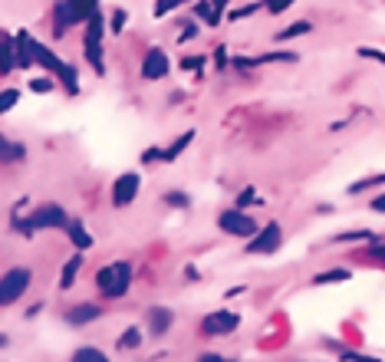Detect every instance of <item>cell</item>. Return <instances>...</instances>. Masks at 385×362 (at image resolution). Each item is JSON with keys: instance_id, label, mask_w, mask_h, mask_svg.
Here are the masks:
<instances>
[{"instance_id": "cell-1", "label": "cell", "mask_w": 385, "mask_h": 362, "mask_svg": "<svg viewBox=\"0 0 385 362\" xmlns=\"http://www.w3.org/2000/svg\"><path fill=\"white\" fill-rule=\"evenodd\" d=\"M129 280H132V267L125 261L109 263V267H102V270L96 273V283H99V290L106 293V297H122V293L129 290Z\"/></svg>"}, {"instance_id": "cell-2", "label": "cell", "mask_w": 385, "mask_h": 362, "mask_svg": "<svg viewBox=\"0 0 385 362\" xmlns=\"http://www.w3.org/2000/svg\"><path fill=\"white\" fill-rule=\"evenodd\" d=\"M27 287H30V270H23V267L7 270L4 277H0V306L17 303L23 293H27Z\"/></svg>"}, {"instance_id": "cell-3", "label": "cell", "mask_w": 385, "mask_h": 362, "mask_svg": "<svg viewBox=\"0 0 385 362\" xmlns=\"http://www.w3.org/2000/svg\"><path fill=\"white\" fill-rule=\"evenodd\" d=\"M89 13H96V0H63L56 11V33H63L76 20H89Z\"/></svg>"}, {"instance_id": "cell-4", "label": "cell", "mask_w": 385, "mask_h": 362, "mask_svg": "<svg viewBox=\"0 0 385 362\" xmlns=\"http://www.w3.org/2000/svg\"><path fill=\"white\" fill-rule=\"evenodd\" d=\"M284 241V231H280V224H267L260 231L253 234V241H247V254H274Z\"/></svg>"}, {"instance_id": "cell-5", "label": "cell", "mask_w": 385, "mask_h": 362, "mask_svg": "<svg viewBox=\"0 0 385 362\" xmlns=\"http://www.w3.org/2000/svg\"><path fill=\"white\" fill-rule=\"evenodd\" d=\"M217 224H221L227 234H234V237H251V234H257V224H253V218H247L244 211H224L221 218H217Z\"/></svg>"}, {"instance_id": "cell-6", "label": "cell", "mask_w": 385, "mask_h": 362, "mask_svg": "<svg viewBox=\"0 0 385 362\" xmlns=\"http://www.w3.org/2000/svg\"><path fill=\"white\" fill-rule=\"evenodd\" d=\"M241 326V316L231 310H221V313H211V316H204L201 330L208 332V336H224V332H234Z\"/></svg>"}, {"instance_id": "cell-7", "label": "cell", "mask_w": 385, "mask_h": 362, "mask_svg": "<svg viewBox=\"0 0 385 362\" xmlns=\"http://www.w3.org/2000/svg\"><path fill=\"white\" fill-rule=\"evenodd\" d=\"M66 211H63L60 204H46L40 211H33L30 224H27V231H37V227H66Z\"/></svg>"}, {"instance_id": "cell-8", "label": "cell", "mask_w": 385, "mask_h": 362, "mask_svg": "<svg viewBox=\"0 0 385 362\" xmlns=\"http://www.w3.org/2000/svg\"><path fill=\"white\" fill-rule=\"evenodd\" d=\"M139 194V175H122L115 185H112V204L115 208H125V204H132V198Z\"/></svg>"}, {"instance_id": "cell-9", "label": "cell", "mask_w": 385, "mask_h": 362, "mask_svg": "<svg viewBox=\"0 0 385 362\" xmlns=\"http://www.w3.org/2000/svg\"><path fill=\"white\" fill-rule=\"evenodd\" d=\"M168 76V56L162 50H149L142 63V80H165Z\"/></svg>"}, {"instance_id": "cell-10", "label": "cell", "mask_w": 385, "mask_h": 362, "mask_svg": "<svg viewBox=\"0 0 385 362\" xmlns=\"http://www.w3.org/2000/svg\"><path fill=\"white\" fill-rule=\"evenodd\" d=\"M172 310H165V306H155V310H149V332L152 336H165L168 332V326H172Z\"/></svg>"}, {"instance_id": "cell-11", "label": "cell", "mask_w": 385, "mask_h": 362, "mask_svg": "<svg viewBox=\"0 0 385 362\" xmlns=\"http://www.w3.org/2000/svg\"><path fill=\"white\" fill-rule=\"evenodd\" d=\"M99 320V306H92V303H82L76 310H70V323L72 326H82V323H92Z\"/></svg>"}, {"instance_id": "cell-12", "label": "cell", "mask_w": 385, "mask_h": 362, "mask_svg": "<svg viewBox=\"0 0 385 362\" xmlns=\"http://www.w3.org/2000/svg\"><path fill=\"white\" fill-rule=\"evenodd\" d=\"M66 227H70V241L76 244V247H80V251H86V247H89V244H92L89 231H86V227H82L80 221H70V224H66Z\"/></svg>"}, {"instance_id": "cell-13", "label": "cell", "mask_w": 385, "mask_h": 362, "mask_svg": "<svg viewBox=\"0 0 385 362\" xmlns=\"http://www.w3.org/2000/svg\"><path fill=\"white\" fill-rule=\"evenodd\" d=\"M191 139H194V132L188 129V132H184V135H182V139L175 142L172 149H165V151H162V158H165V161H175V158H178V155H182L184 149H188V145H191Z\"/></svg>"}, {"instance_id": "cell-14", "label": "cell", "mask_w": 385, "mask_h": 362, "mask_svg": "<svg viewBox=\"0 0 385 362\" xmlns=\"http://www.w3.org/2000/svg\"><path fill=\"white\" fill-rule=\"evenodd\" d=\"M80 263H82V257H70V263L63 267V277H60V287H63V290H70V287H72L76 273H80Z\"/></svg>"}, {"instance_id": "cell-15", "label": "cell", "mask_w": 385, "mask_h": 362, "mask_svg": "<svg viewBox=\"0 0 385 362\" xmlns=\"http://www.w3.org/2000/svg\"><path fill=\"white\" fill-rule=\"evenodd\" d=\"M17 158H23V145H13V142L0 135V161H17Z\"/></svg>"}, {"instance_id": "cell-16", "label": "cell", "mask_w": 385, "mask_h": 362, "mask_svg": "<svg viewBox=\"0 0 385 362\" xmlns=\"http://www.w3.org/2000/svg\"><path fill=\"white\" fill-rule=\"evenodd\" d=\"M313 30V23L310 20H296V23H290L284 33H280V40H294V37H303V33H310Z\"/></svg>"}, {"instance_id": "cell-17", "label": "cell", "mask_w": 385, "mask_h": 362, "mask_svg": "<svg viewBox=\"0 0 385 362\" xmlns=\"http://www.w3.org/2000/svg\"><path fill=\"white\" fill-rule=\"evenodd\" d=\"M72 362H109L106 359V352L92 349V346H86V349H80L76 356H72Z\"/></svg>"}, {"instance_id": "cell-18", "label": "cell", "mask_w": 385, "mask_h": 362, "mask_svg": "<svg viewBox=\"0 0 385 362\" xmlns=\"http://www.w3.org/2000/svg\"><path fill=\"white\" fill-rule=\"evenodd\" d=\"M139 342H142V332L135 330V326H132V330H125V332L119 336V346H122V349H139Z\"/></svg>"}, {"instance_id": "cell-19", "label": "cell", "mask_w": 385, "mask_h": 362, "mask_svg": "<svg viewBox=\"0 0 385 362\" xmlns=\"http://www.w3.org/2000/svg\"><path fill=\"white\" fill-rule=\"evenodd\" d=\"M86 56H89V63L96 66V70H102V53H99V40H92V37H86Z\"/></svg>"}, {"instance_id": "cell-20", "label": "cell", "mask_w": 385, "mask_h": 362, "mask_svg": "<svg viewBox=\"0 0 385 362\" xmlns=\"http://www.w3.org/2000/svg\"><path fill=\"white\" fill-rule=\"evenodd\" d=\"M11 53H13L11 43H0V73H11L13 70V63H17V60H13Z\"/></svg>"}, {"instance_id": "cell-21", "label": "cell", "mask_w": 385, "mask_h": 362, "mask_svg": "<svg viewBox=\"0 0 385 362\" xmlns=\"http://www.w3.org/2000/svg\"><path fill=\"white\" fill-rule=\"evenodd\" d=\"M17 99H20V92L17 89H4L0 92V112H7L11 106H17Z\"/></svg>"}, {"instance_id": "cell-22", "label": "cell", "mask_w": 385, "mask_h": 362, "mask_svg": "<svg viewBox=\"0 0 385 362\" xmlns=\"http://www.w3.org/2000/svg\"><path fill=\"white\" fill-rule=\"evenodd\" d=\"M339 280H349V273L346 270H326L316 277V283H339Z\"/></svg>"}, {"instance_id": "cell-23", "label": "cell", "mask_w": 385, "mask_h": 362, "mask_svg": "<svg viewBox=\"0 0 385 362\" xmlns=\"http://www.w3.org/2000/svg\"><path fill=\"white\" fill-rule=\"evenodd\" d=\"M182 4H188V0H158V4H155V13H158V17H165L168 11L182 7Z\"/></svg>"}, {"instance_id": "cell-24", "label": "cell", "mask_w": 385, "mask_h": 362, "mask_svg": "<svg viewBox=\"0 0 385 362\" xmlns=\"http://www.w3.org/2000/svg\"><path fill=\"white\" fill-rule=\"evenodd\" d=\"M382 175H379V178H365V181H355L353 188H349V194H355V192H365V188H372V185H382Z\"/></svg>"}, {"instance_id": "cell-25", "label": "cell", "mask_w": 385, "mask_h": 362, "mask_svg": "<svg viewBox=\"0 0 385 362\" xmlns=\"http://www.w3.org/2000/svg\"><path fill=\"white\" fill-rule=\"evenodd\" d=\"M359 56H365V60H379V63H385V53L372 50V46H359Z\"/></svg>"}, {"instance_id": "cell-26", "label": "cell", "mask_w": 385, "mask_h": 362, "mask_svg": "<svg viewBox=\"0 0 385 362\" xmlns=\"http://www.w3.org/2000/svg\"><path fill=\"white\" fill-rule=\"evenodd\" d=\"M294 0H267V11H274V13H280V11H286Z\"/></svg>"}, {"instance_id": "cell-27", "label": "cell", "mask_w": 385, "mask_h": 362, "mask_svg": "<svg viewBox=\"0 0 385 362\" xmlns=\"http://www.w3.org/2000/svg\"><path fill=\"white\" fill-rule=\"evenodd\" d=\"M359 237H372V234H369V231H359V234H339V237H336V241H359Z\"/></svg>"}, {"instance_id": "cell-28", "label": "cell", "mask_w": 385, "mask_h": 362, "mask_svg": "<svg viewBox=\"0 0 385 362\" xmlns=\"http://www.w3.org/2000/svg\"><path fill=\"white\" fill-rule=\"evenodd\" d=\"M33 89H37V92H50L53 82L50 80H33Z\"/></svg>"}, {"instance_id": "cell-29", "label": "cell", "mask_w": 385, "mask_h": 362, "mask_svg": "<svg viewBox=\"0 0 385 362\" xmlns=\"http://www.w3.org/2000/svg\"><path fill=\"white\" fill-rule=\"evenodd\" d=\"M122 23H125V11H119L112 17V30H122Z\"/></svg>"}, {"instance_id": "cell-30", "label": "cell", "mask_w": 385, "mask_h": 362, "mask_svg": "<svg viewBox=\"0 0 385 362\" xmlns=\"http://www.w3.org/2000/svg\"><path fill=\"white\" fill-rule=\"evenodd\" d=\"M198 362H227V359H221V356H217V352H204L201 359Z\"/></svg>"}, {"instance_id": "cell-31", "label": "cell", "mask_w": 385, "mask_h": 362, "mask_svg": "<svg viewBox=\"0 0 385 362\" xmlns=\"http://www.w3.org/2000/svg\"><path fill=\"white\" fill-rule=\"evenodd\" d=\"M372 211H379V214H385V194H379L372 201Z\"/></svg>"}, {"instance_id": "cell-32", "label": "cell", "mask_w": 385, "mask_h": 362, "mask_svg": "<svg viewBox=\"0 0 385 362\" xmlns=\"http://www.w3.org/2000/svg\"><path fill=\"white\" fill-rule=\"evenodd\" d=\"M168 204H188V198L184 194H168Z\"/></svg>"}, {"instance_id": "cell-33", "label": "cell", "mask_w": 385, "mask_h": 362, "mask_svg": "<svg viewBox=\"0 0 385 362\" xmlns=\"http://www.w3.org/2000/svg\"><path fill=\"white\" fill-rule=\"evenodd\" d=\"M211 7H214V17H217V13L227 7V0H211Z\"/></svg>"}, {"instance_id": "cell-34", "label": "cell", "mask_w": 385, "mask_h": 362, "mask_svg": "<svg viewBox=\"0 0 385 362\" xmlns=\"http://www.w3.org/2000/svg\"><path fill=\"white\" fill-rule=\"evenodd\" d=\"M184 66H188V70H194V66H204V56H201V60H198V56H191V60H184Z\"/></svg>"}, {"instance_id": "cell-35", "label": "cell", "mask_w": 385, "mask_h": 362, "mask_svg": "<svg viewBox=\"0 0 385 362\" xmlns=\"http://www.w3.org/2000/svg\"><path fill=\"white\" fill-rule=\"evenodd\" d=\"M247 201H253V188H247V192L241 194V204H247Z\"/></svg>"}, {"instance_id": "cell-36", "label": "cell", "mask_w": 385, "mask_h": 362, "mask_svg": "<svg viewBox=\"0 0 385 362\" xmlns=\"http://www.w3.org/2000/svg\"><path fill=\"white\" fill-rule=\"evenodd\" d=\"M4 342H7V336H0V346H4Z\"/></svg>"}]
</instances>
